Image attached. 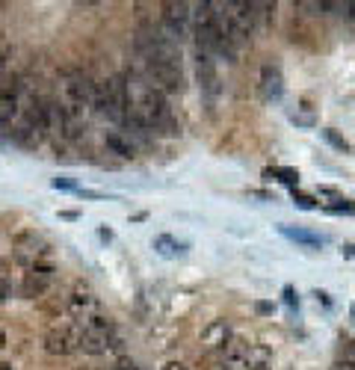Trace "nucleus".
<instances>
[{
    "mask_svg": "<svg viewBox=\"0 0 355 370\" xmlns=\"http://www.w3.org/2000/svg\"><path fill=\"white\" fill-rule=\"evenodd\" d=\"M272 367V349L264 344H249L246 370H269Z\"/></svg>",
    "mask_w": 355,
    "mask_h": 370,
    "instance_id": "12",
    "label": "nucleus"
},
{
    "mask_svg": "<svg viewBox=\"0 0 355 370\" xmlns=\"http://www.w3.org/2000/svg\"><path fill=\"white\" fill-rule=\"evenodd\" d=\"M323 140L331 145V148H338V151H344V154H352V145L344 140V136L338 133V130H331V128H326L323 130Z\"/></svg>",
    "mask_w": 355,
    "mask_h": 370,
    "instance_id": "16",
    "label": "nucleus"
},
{
    "mask_svg": "<svg viewBox=\"0 0 355 370\" xmlns=\"http://www.w3.org/2000/svg\"><path fill=\"white\" fill-rule=\"evenodd\" d=\"M282 235L293 243H299V246H308V249H320L323 246V237L320 235H314V231H305V228H290V225H282L279 228Z\"/></svg>",
    "mask_w": 355,
    "mask_h": 370,
    "instance_id": "13",
    "label": "nucleus"
},
{
    "mask_svg": "<svg viewBox=\"0 0 355 370\" xmlns=\"http://www.w3.org/2000/svg\"><path fill=\"white\" fill-rule=\"evenodd\" d=\"M344 255H355V246H344Z\"/></svg>",
    "mask_w": 355,
    "mask_h": 370,
    "instance_id": "27",
    "label": "nucleus"
},
{
    "mask_svg": "<svg viewBox=\"0 0 355 370\" xmlns=\"http://www.w3.org/2000/svg\"><path fill=\"white\" fill-rule=\"evenodd\" d=\"M68 311L77 320V326H86L95 317H101V299L95 297V290H89L86 284H77L68 297Z\"/></svg>",
    "mask_w": 355,
    "mask_h": 370,
    "instance_id": "4",
    "label": "nucleus"
},
{
    "mask_svg": "<svg viewBox=\"0 0 355 370\" xmlns=\"http://www.w3.org/2000/svg\"><path fill=\"white\" fill-rule=\"evenodd\" d=\"M154 249L160 252L163 258H178L184 252V246L181 243H175V237H169V235H160V237H154Z\"/></svg>",
    "mask_w": 355,
    "mask_h": 370,
    "instance_id": "14",
    "label": "nucleus"
},
{
    "mask_svg": "<svg viewBox=\"0 0 355 370\" xmlns=\"http://www.w3.org/2000/svg\"><path fill=\"white\" fill-rule=\"evenodd\" d=\"M246 353H249V341H243L240 335H231V341L222 346V367L246 370Z\"/></svg>",
    "mask_w": 355,
    "mask_h": 370,
    "instance_id": "8",
    "label": "nucleus"
},
{
    "mask_svg": "<svg viewBox=\"0 0 355 370\" xmlns=\"http://www.w3.org/2000/svg\"><path fill=\"white\" fill-rule=\"evenodd\" d=\"M6 346V332H0V349Z\"/></svg>",
    "mask_w": 355,
    "mask_h": 370,
    "instance_id": "28",
    "label": "nucleus"
},
{
    "mask_svg": "<svg viewBox=\"0 0 355 370\" xmlns=\"http://www.w3.org/2000/svg\"><path fill=\"white\" fill-rule=\"evenodd\" d=\"M53 187H56V190H77L71 178H53Z\"/></svg>",
    "mask_w": 355,
    "mask_h": 370,
    "instance_id": "21",
    "label": "nucleus"
},
{
    "mask_svg": "<svg viewBox=\"0 0 355 370\" xmlns=\"http://www.w3.org/2000/svg\"><path fill=\"white\" fill-rule=\"evenodd\" d=\"M42 255H48V240L42 235H36V231H27V235H21L15 240V258L21 264L36 267Z\"/></svg>",
    "mask_w": 355,
    "mask_h": 370,
    "instance_id": "6",
    "label": "nucleus"
},
{
    "mask_svg": "<svg viewBox=\"0 0 355 370\" xmlns=\"http://www.w3.org/2000/svg\"><path fill=\"white\" fill-rule=\"evenodd\" d=\"M160 30L163 36H169L172 42H181L187 36V27H190V18H192V6L190 4H181V0H169V4L160 6Z\"/></svg>",
    "mask_w": 355,
    "mask_h": 370,
    "instance_id": "3",
    "label": "nucleus"
},
{
    "mask_svg": "<svg viewBox=\"0 0 355 370\" xmlns=\"http://www.w3.org/2000/svg\"><path fill=\"white\" fill-rule=\"evenodd\" d=\"M195 74H199V86L207 98H216L222 92V83H220V71H216V60L207 53H195Z\"/></svg>",
    "mask_w": 355,
    "mask_h": 370,
    "instance_id": "7",
    "label": "nucleus"
},
{
    "mask_svg": "<svg viewBox=\"0 0 355 370\" xmlns=\"http://www.w3.org/2000/svg\"><path fill=\"white\" fill-rule=\"evenodd\" d=\"M104 145H107L110 154H115V158H122V160H130V158H133V151H136L133 143H130V136L122 133V130H107Z\"/></svg>",
    "mask_w": 355,
    "mask_h": 370,
    "instance_id": "11",
    "label": "nucleus"
},
{
    "mask_svg": "<svg viewBox=\"0 0 355 370\" xmlns=\"http://www.w3.org/2000/svg\"><path fill=\"white\" fill-rule=\"evenodd\" d=\"M0 36H4V33H0Z\"/></svg>",
    "mask_w": 355,
    "mask_h": 370,
    "instance_id": "31",
    "label": "nucleus"
},
{
    "mask_svg": "<svg viewBox=\"0 0 355 370\" xmlns=\"http://www.w3.org/2000/svg\"><path fill=\"white\" fill-rule=\"evenodd\" d=\"M258 311H261V314H267V311H272V305H267V302H258Z\"/></svg>",
    "mask_w": 355,
    "mask_h": 370,
    "instance_id": "26",
    "label": "nucleus"
},
{
    "mask_svg": "<svg viewBox=\"0 0 355 370\" xmlns=\"http://www.w3.org/2000/svg\"><path fill=\"white\" fill-rule=\"evenodd\" d=\"M341 361H346L349 367H355V341H349V344L344 346V356H341Z\"/></svg>",
    "mask_w": 355,
    "mask_h": 370,
    "instance_id": "19",
    "label": "nucleus"
},
{
    "mask_svg": "<svg viewBox=\"0 0 355 370\" xmlns=\"http://www.w3.org/2000/svg\"><path fill=\"white\" fill-rule=\"evenodd\" d=\"M0 299H4V294H0Z\"/></svg>",
    "mask_w": 355,
    "mask_h": 370,
    "instance_id": "30",
    "label": "nucleus"
},
{
    "mask_svg": "<svg viewBox=\"0 0 355 370\" xmlns=\"http://www.w3.org/2000/svg\"><path fill=\"white\" fill-rule=\"evenodd\" d=\"M0 370H12V364H6V361H0Z\"/></svg>",
    "mask_w": 355,
    "mask_h": 370,
    "instance_id": "29",
    "label": "nucleus"
},
{
    "mask_svg": "<svg viewBox=\"0 0 355 370\" xmlns=\"http://www.w3.org/2000/svg\"><path fill=\"white\" fill-rule=\"evenodd\" d=\"M163 370H187V367H184L181 361H166V364H163Z\"/></svg>",
    "mask_w": 355,
    "mask_h": 370,
    "instance_id": "23",
    "label": "nucleus"
},
{
    "mask_svg": "<svg viewBox=\"0 0 355 370\" xmlns=\"http://www.w3.org/2000/svg\"><path fill=\"white\" fill-rule=\"evenodd\" d=\"M199 341H202L205 349H220V353H222V346L231 341V326L225 320H213V323H207L202 329Z\"/></svg>",
    "mask_w": 355,
    "mask_h": 370,
    "instance_id": "9",
    "label": "nucleus"
},
{
    "mask_svg": "<svg viewBox=\"0 0 355 370\" xmlns=\"http://www.w3.org/2000/svg\"><path fill=\"white\" fill-rule=\"evenodd\" d=\"M326 210H329V213H355V202H349V199H338L334 205H326Z\"/></svg>",
    "mask_w": 355,
    "mask_h": 370,
    "instance_id": "17",
    "label": "nucleus"
},
{
    "mask_svg": "<svg viewBox=\"0 0 355 370\" xmlns=\"http://www.w3.org/2000/svg\"><path fill=\"white\" fill-rule=\"evenodd\" d=\"M261 92H264V98H267V101L282 98V92H284V74H282L279 66L267 63V66L261 68Z\"/></svg>",
    "mask_w": 355,
    "mask_h": 370,
    "instance_id": "10",
    "label": "nucleus"
},
{
    "mask_svg": "<svg viewBox=\"0 0 355 370\" xmlns=\"http://www.w3.org/2000/svg\"><path fill=\"white\" fill-rule=\"evenodd\" d=\"M148 83L154 89H160L163 95H175L184 92L187 81H184V68L175 60H151L148 63Z\"/></svg>",
    "mask_w": 355,
    "mask_h": 370,
    "instance_id": "2",
    "label": "nucleus"
},
{
    "mask_svg": "<svg viewBox=\"0 0 355 370\" xmlns=\"http://www.w3.org/2000/svg\"><path fill=\"white\" fill-rule=\"evenodd\" d=\"M284 302H287V305H296V302H299V299L293 297V287H290V284L284 287Z\"/></svg>",
    "mask_w": 355,
    "mask_h": 370,
    "instance_id": "22",
    "label": "nucleus"
},
{
    "mask_svg": "<svg viewBox=\"0 0 355 370\" xmlns=\"http://www.w3.org/2000/svg\"><path fill=\"white\" fill-rule=\"evenodd\" d=\"M264 175L267 178H279L282 184H290L293 190H296V184H299V172L296 169H267Z\"/></svg>",
    "mask_w": 355,
    "mask_h": 370,
    "instance_id": "15",
    "label": "nucleus"
},
{
    "mask_svg": "<svg viewBox=\"0 0 355 370\" xmlns=\"http://www.w3.org/2000/svg\"><path fill=\"white\" fill-rule=\"evenodd\" d=\"M329 370H355V367H349L346 361H341V359H338V361H334V364L329 367Z\"/></svg>",
    "mask_w": 355,
    "mask_h": 370,
    "instance_id": "24",
    "label": "nucleus"
},
{
    "mask_svg": "<svg viewBox=\"0 0 355 370\" xmlns=\"http://www.w3.org/2000/svg\"><path fill=\"white\" fill-rule=\"evenodd\" d=\"M92 107L98 115L115 122V125H125L128 122V113H130V92H128V77L125 74H113L107 81L95 83V98Z\"/></svg>",
    "mask_w": 355,
    "mask_h": 370,
    "instance_id": "1",
    "label": "nucleus"
},
{
    "mask_svg": "<svg viewBox=\"0 0 355 370\" xmlns=\"http://www.w3.org/2000/svg\"><path fill=\"white\" fill-rule=\"evenodd\" d=\"M346 21L355 27V4H349V12H346Z\"/></svg>",
    "mask_w": 355,
    "mask_h": 370,
    "instance_id": "25",
    "label": "nucleus"
},
{
    "mask_svg": "<svg viewBox=\"0 0 355 370\" xmlns=\"http://www.w3.org/2000/svg\"><path fill=\"white\" fill-rule=\"evenodd\" d=\"M115 370H140V367H136V364H133L128 356H122V359L115 361Z\"/></svg>",
    "mask_w": 355,
    "mask_h": 370,
    "instance_id": "20",
    "label": "nucleus"
},
{
    "mask_svg": "<svg viewBox=\"0 0 355 370\" xmlns=\"http://www.w3.org/2000/svg\"><path fill=\"white\" fill-rule=\"evenodd\" d=\"M45 353L48 356H68L74 353L77 346H81V326L71 329V326H51L45 332Z\"/></svg>",
    "mask_w": 355,
    "mask_h": 370,
    "instance_id": "5",
    "label": "nucleus"
},
{
    "mask_svg": "<svg viewBox=\"0 0 355 370\" xmlns=\"http://www.w3.org/2000/svg\"><path fill=\"white\" fill-rule=\"evenodd\" d=\"M293 202L299 205V207H305V210H314V207H317V199L305 196V192H296V190H293Z\"/></svg>",
    "mask_w": 355,
    "mask_h": 370,
    "instance_id": "18",
    "label": "nucleus"
}]
</instances>
